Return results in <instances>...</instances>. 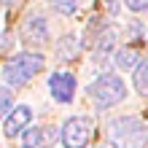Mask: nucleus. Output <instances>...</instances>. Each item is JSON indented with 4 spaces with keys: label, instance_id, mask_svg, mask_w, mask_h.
I'll list each match as a JSON object with an SVG mask.
<instances>
[{
    "label": "nucleus",
    "instance_id": "f257e3e1",
    "mask_svg": "<svg viewBox=\"0 0 148 148\" xmlns=\"http://www.w3.org/2000/svg\"><path fill=\"white\" fill-rule=\"evenodd\" d=\"M108 143L113 148H145L148 127L137 116H119L108 121Z\"/></svg>",
    "mask_w": 148,
    "mask_h": 148
},
{
    "label": "nucleus",
    "instance_id": "f03ea898",
    "mask_svg": "<svg viewBox=\"0 0 148 148\" xmlns=\"http://www.w3.org/2000/svg\"><path fill=\"white\" fill-rule=\"evenodd\" d=\"M40 70H43V57L35 54V51H22V54H16L14 59L5 62L3 81L8 86H22V84L32 81Z\"/></svg>",
    "mask_w": 148,
    "mask_h": 148
},
{
    "label": "nucleus",
    "instance_id": "7ed1b4c3",
    "mask_svg": "<svg viewBox=\"0 0 148 148\" xmlns=\"http://www.w3.org/2000/svg\"><path fill=\"white\" fill-rule=\"evenodd\" d=\"M86 92H89V97L94 100L97 108H110V105H116V102H121L127 97V84L121 81L119 75L105 73V75H100Z\"/></svg>",
    "mask_w": 148,
    "mask_h": 148
},
{
    "label": "nucleus",
    "instance_id": "20e7f679",
    "mask_svg": "<svg viewBox=\"0 0 148 148\" xmlns=\"http://www.w3.org/2000/svg\"><path fill=\"white\" fill-rule=\"evenodd\" d=\"M92 135H94V127L86 116H70L65 121L62 132H59V140L65 148H86Z\"/></svg>",
    "mask_w": 148,
    "mask_h": 148
},
{
    "label": "nucleus",
    "instance_id": "39448f33",
    "mask_svg": "<svg viewBox=\"0 0 148 148\" xmlns=\"http://www.w3.org/2000/svg\"><path fill=\"white\" fill-rule=\"evenodd\" d=\"M49 92H51V97L57 102H73V97H75V78H73V73L57 70L49 78Z\"/></svg>",
    "mask_w": 148,
    "mask_h": 148
},
{
    "label": "nucleus",
    "instance_id": "423d86ee",
    "mask_svg": "<svg viewBox=\"0 0 148 148\" xmlns=\"http://www.w3.org/2000/svg\"><path fill=\"white\" fill-rule=\"evenodd\" d=\"M30 121H32V108H30V105H19V108H14L11 113H8L5 124H3L5 137H16L22 129H27Z\"/></svg>",
    "mask_w": 148,
    "mask_h": 148
},
{
    "label": "nucleus",
    "instance_id": "0eeeda50",
    "mask_svg": "<svg viewBox=\"0 0 148 148\" xmlns=\"http://www.w3.org/2000/svg\"><path fill=\"white\" fill-rule=\"evenodd\" d=\"M46 35H49V27H46V19H40V16H30L22 27V38L27 43H43Z\"/></svg>",
    "mask_w": 148,
    "mask_h": 148
},
{
    "label": "nucleus",
    "instance_id": "6e6552de",
    "mask_svg": "<svg viewBox=\"0 0 148 148\" xmlns=\"http://www.w3.org/2000/svg\"><path fill=\"white\" fill-rule=\"evenodd\" d=\"M57 140V132L51 127H35V129H27L24 132V137H22V145L24 148H38V145H51Z\"/></svg>",
    "mask_w": 148,
    "mask_h": 148
},
{
    "label": "nucleus",
    "instance_id": "1a4fd4ad",
    "mask_svg": "<svg viewBox=\"0 0 148 148\" xmlns=\"http://www.w3.org/2000/svg\"><path fill=\"white\" fill-rule=\"evenodd\" d=\"M137 62H140L137 49H121L116 54V67H121V70H137Z\"/></svg>",
    "mask_w": 148,
    "mask_h": 148
},
{
    "label": "nucleus",
    "instance_id": "9d476101",
    "mask_svg": "<svg viewBox=\"0 0 148 148\" xmlns=\"http://www.w3.org/2000/svg\"><path fill=\"white\" fill-rule=\"evenodd\" d=\"M113 43H116V27H102L100 38H97V51L105 54V51L113 49Z\"/></svg>",
    "mask_w": 148,
    "mask_h": 148
},
{
    "label": "nucleus",
    "instance_id": "9b49d317",
    "mask_svg": "<svg viewBox=\"0 0 148 148\" xmlns=\"http://www.w3.org/2000/svg\"><path fill=\"white\" fill-rule=\"evenodd\" d=\"M135 89L140 94H148V59H143L135 70Z\"/></svg>",
    "mask_w": 148,
    "mask_h": 148
},
{
    "label": "nucleus",
    "instance_id": "f8f14e48",
    "mask_svg": "<svg viewBox=\"0 0 148 148\" xmlns=\"http://www.w3.org/2000/svg\"><path fill=\"white\" fill-rule=\"evenodd\" d=\"M57 54H59V59H73V57L78 54L75 35H67V38H62V43H59V49H57Z\"/></svg>",
    "mask_w": 148,
    "mask_h": 148
},
{
    "label": "nucleus",
    "instance_id": "ddd939ff",
    "mask_svg": "<svg viewBox=\"0 0 148 148\" xmlns=\"http://www.w3.org/2000/svg\"><path fill=\"white\" fill-rule=\"evenodd\" d=\"M14 110V92L8 86H0V119H8V113Z\"/></svg>",
    "mask_w": 148,
    "mask_h": 148
},
{
    "label": "nucleus",
    "instance_id": "4468645a",
    "mask_svg": "<svg viewBox=\"0 0 148 148\" xmlns=\"http://www.w3.org/2000/svg\"><path fill=\"white\" fill-rule=\"evenodd\" d=\"M129 11H148V0H127Z\"/></svg>",
    "mask_w": 148,
    "mask_h": 148
},
{
    "label": "nucleus",
    "instance_id": "2eb2a0df",
    "mask_svg": "<svg viewBox=\"0 0 148 148\" xmlns=\"http://www.w3.org/2000/svg\"><path fill=\"white\" fill-rule=\"evenodd\" d=\"M54 8H57L59 14H73L75 11V3H57Z\"/></svg>",
    "mask_w": 148,
    "mask_h": 148
},
{
    "label": "nucleus",
    "instance_id": "dca6fc26",
    "mask_svg": "<svg viewBox=\"0 0 148 148\" xmlns=\"http://www.w3.org/2000/svg\"><path fill=\"white\" fill-rule=\"evenodd\" d=\"M8 40H11V38H8V35H5V32H3V35H0V51H3V49H8V46H11V43H8Z\"/></svg>",
    "mask_w": 148,
    "mask_h": 148
}]
</instances>
